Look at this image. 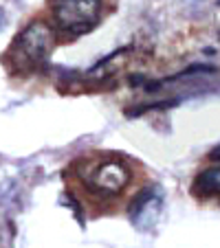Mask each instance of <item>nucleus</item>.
Returning a JSON list of instances; mask_svg holds the SVG:
<instances>
[{
  "label": "nucleus",
  "instance_id": "f257e3e1",
  "mask_svg": "<svg viewBox=\"0 0 220 248\" xmlns=\"http://www.w3.org/2000/svg\"><path fill=\"white\" fill-rule=\"evenodd\" d=\"M53 46H55L53 29L44 22H33L16 38L14 46H11V62L18 68L29 70L33 66L42 64L51 55Z\"/></svg>",
  "mask_w": 220,
  "mask_h": 248
},
{
  "label": "nucleus",
  "instance_id": "f03ea898",
  "mask_svg": "<svg viewBox=\"0 0 220 248\" xmlns=\"http://www.w3.org/2000/svg\"><path fill=\"white\" fill-rule=\"evenodd\" d=\"M102 0H53V16L64 31L82 35L99 20Z\"/></svg>",
  "mask_w": 220,
  "mask_h": 248
},
{
  "label": "nucleus",
  "instance_id": "7ed1b4c3",
  "mask_svg": "<svg viewBox=\"0 0 220 248\" xmlns=\"http://www.w3.org/2000/svg\"><path fill=\"white\" fill-rule=\"evenodd\" d=\"M130 180V173L123 167L121 163H106L103 167H99V171L95 173V183H97L99 189L108 193H117L121 191L123 187Z\"/></svg>",
  "mask_w": 220,
  "mask_h": 248
},
{
  "label": "nucleus",
  "instance_id": "20e7f679",
  "mask_svg": "<svg viewBox=\"0 0 220 248\" xmlns=\"http://www.w3.org/2000/svg\"><path fill=\"white\" fill-rule=\"evenodd\" d=\"M194 189L203 196H211V193H220V167H211L198 173Z\"/></svg>",
  "mask_w": 220,
  "mask_h": 248
},
{
  "label": "nucleus",
  "instance_id": "39448f33",
  "mask_svg": "<svg viewBox=\"0 0 220 248\" xmlns=\"http://www.w3.org/2000/svg\"><path fill=\"white\" fill-rule=\"evenodd\" d=\"M152 198H154V189H143V191L139 193V196L135 198V200L130 202V216L135 217L136 213H139L141 209H143L145 204H148V202L152 200Z\"/></svg>",
  "mask_w": 220,
  "mask_h": 248
},
{
  "label": "nucleus",
  "instance_id": "423d86ee",
  "mask_svg": "<svg viewBox=\"0 0 220 248\" xmlns=\"http://www.w3.org/2000/svg\"><path fill=\"white\" fill-rule=\"evenodd\" d=\"M198 73H214V66H203V64L189 66L187 70H183V73H178L176 77H189V75H198Z\"/></svg>",
  "mask_w": 220,
  "mask_h": 248
},
{
  "label": "nucleus",
  "instance_id": "0eeeda50",
  "mask_svg": "<svg viewBox=\"0 0 220 248\" xmlns=\"http://www.w3.org/2000/svg\"><path fill=\"white\" fill-rule=\"evenodd\" d=\"M209 158L214 160V163H220V145H216L214 150L209 152Z\"/></svg>",
  "mask_w": 220,
  "mask_h": 248
},
{
  "label": "nucleus",
  "instance_id": "6e6552de",
  "mask_svg": "<svg viewBox=\"0 0 220 248\" xmlns=\"http://www.w3.org/2000/svg\"><path fill=\"white\" fill-rule=\"evenodd\" d=\"M143 81H145V77H141V75L130 77V84H143Z\"/></svg>",
  "mask_w": 220,
  "mask_h": 248
}]
</instances>
